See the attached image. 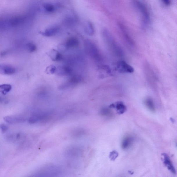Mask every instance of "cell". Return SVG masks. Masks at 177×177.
<instances>
[{"label": "cell", "mask_w": 177, "mask_h": 177, "mask_svg": "<svg viewBox=\"0 0 177 177\" xmlns=\"http://www.w3.org/2000/svg\"><path fill=\"white\" fill-rule=\"evenodd\" d=\"M102 35L107 48L113 55L118 58L123 57V51L110 32L106 29H103L102 32Z\"/></svg>", "instance_id": "6da1fadb"}, {"label": "cell", "mask_w": 177, "mask_h": 177, "mask_svg": "<svg viewBox=\"0 0 177 177\" xmlns=\"http://www.w3.org/2000/svg\"><path fill=\"white\" fill-rule=\"evenodd\" d=\"M85 45L86 51L89 56L95 61H101L102 56L95 44L90 40H87L85 42Z\"/></svg>", "instance_id": "7a4b0ae2"}, {"label": "cell", "mask_w": 177, "mask_h": 177, "mask_svg": "<svg viewBox=\"0 0 177 177\" xmlns=\"http://www.w3.org/2000/svg\"><path fill=\"white\" fill-rule=\"evenodd\" d=\"M132 2L135 8L141 15L143 21L146 23H148L150 17L148 10L145 5L140 0H132Z\"/></svg>", "instance_id": "3957f363"}, {"label": "cell", "mask_w": 177, "mask_h": 177, "mask_svg": "<svg viewBox=\"0 0 177 177\" xmlns=\"http://www.w3.org/2000/svg\"><path fill=\"white\" fill-rule=\"evenodd\" d=\"M117 67L118 71L121 73H132L134 71L133 67L124 61L117 62Z\"/></svg>", "instance_id": "277c9868"}, {"label": "cell", "mask_w": 177, "mask_h": 177, "mask_svg": "<svg viewBox=\"0 0 177 177\" xmlns=\"http://www.w3.org/2000/svg\"><path fill=\"white\" fill-rule=\"evenodd\" d=\"M162 156H163L164 163L167 169L173 174H176V169L169 156L165 153H163Z\"/></svg>", "instance_id": "5b68a950"}, {"label": "cell", "mask_w": 177, "mask_h": 177, "mask_svg": "<svg viewBox=\"0 0 177 177\" xmlns=\"http://www.w3.org/2000/svg\"><path fill=\"white\" fill-rule=\"evenodd\" d=\"M1 74L5 75H11L16 72L15 69L10 65L3 64L0 66Z\"/></svg>", "instance_id": "8992f818"}, {"label": "cell", "mask_w": 177, "mask_h": 177, "mask_svg": "<svg viewBox=\"0 0 177 177\" xmlns=\"http://www.w3.org/2000/svg\"><path fill=\"white\" fill-rule=\"evenodd\" d=\"M60 28L58 26H53L47 28L44 31L42 32L41 34L43 35L50 37L56 35L59 32Z\"/></svg>", "instance_id": "52a82bcc"}, {"label": "cell", "mask_w": 177, "mask_h": 177, "mask_svg": "<svg viewBox=\"0 0 177 177\" xmlns=\"http://www.w3.org/2000/svg\"><path fill=\"white\" fill-rule=\"evenodd\" d=\"M79 42L77 38L72 37L69 38L67 40L65 46L67 49H75L79 46Z\"/></svg>", "instance_id": "ba28073f"}, {"label": "cell", "mask_w": 177, "mask_h": 177, "mask_svg": "<svg viewBox=\"0 0 177 177\" xmlns=\"http://www.w3.org/2000/svg\"><path fill=\"white\" fill-rule=\"evenodd\" d=\"M120 28L121 29L122 34L124 39L126 43L128 44L129 46L130 47H133L134 45V41L132 38L130 37V35L128 34V32L126 30L125 27L122 25H121L120 26Z\"/></svg>", "instance_id": "9c48e42d"}, {"label": "cell", "mask_w": 177, "mask_h": 177, "mask_svg": "<svg viewBox=\"0 0 177 177\" xmlns=\"http://www.w3.org/2000/svg\"><path fill=\"white\" fill-rule=\"evenodd\" d=\"M85 33L88 35H93L94 33L95 30L92 23L90 22H87L85 27Z\"/></svg>", "instance_id": "30bf717a"}, {"label": "cell", "mask_w": 177, "mask_h": 177, "mask_svg": "<svg viewBox=\"0 0 177 177\" xmlns=\"http://www.w3.org/2000/svg\"><path fill=\"white\" fill-rule=\"evenodd\" d=\"M71 72V69L67 67L63 66L57 68V70L56 73H57L58 74L61 76L67 75L69 74Z\"/></svg>", "instance_id": "8fae6325"}, {"label": "cell", "mask_w": 177, "mask_h": 177, "mask_svg": "<svg viewBox=\"0 0 177 177\" xmlns=\"http://www.w3.org/2000/svg\"><path fill=\"white\" fill-rule=\"evenodd\" d=\"M5 121L7 123L13 124L19 123L25 121L24 119L22 118L13 117L7 116L4 118Z\"/></svg>", "instance_id": "7c38bea8"}, {"label": "cell", "mask_w": 177, "mask_h": 177, "mask_svg": "<svg viewBox=\"0 0 177 177\" xmlns=\"http://www.w3.org/2000/svg\"><path fill=\"white\" fill-rule=\"evenodd\" d=\"M146 106L149 110L152 112H155V107L153 100L150 98L146 99L144 101Z\"/></svg>", "instance_id": "4fadbf2b"}, {"label": "cell", "mask_w": 177, "mask_h": 177, "mask_svg": "<svg viewBox=\"0 0 177 177\" xmlns=\"http://www.w3.org/2000/svg\"><path fill=\"white\" fill-rule=\"evenodd\" d=\"M133 139L130 136H127L124 139L121 144L122 148L124 149H128L131 145Z\"/></svg>", "instance_id": "5bb4252c"}, {"label": "cell", "mask_w": 177, "mask_h": 177, "mask_svg": "<svg viewBox=\"0 0 177 177\" xmlns=\"http://www.w3.org/2000/svg\"><path fill=\"white\" fill-rule=\"evenodd\" d=\"M50 56L53 60L58 61L62 59V55L57 50L53 49L50 53Z\"/></svg>", "instance_id": "9a60e30c"}, {"label": "cell", "mask_w": 177, "mask_h": 177, "mask_svg": "<svg viewBox=\"0 0 177 177\" xmlns=\"http://www.w3.org/2000/svg\"><path fill=\"white\" fill-rule=\"evenodd\" d=\"M12 86L10 85H1L0 86V92L3 94H6L11 90Z\"/></svg>", "instance_id": "2e32d148"}, {"label": "cell", "mask_w": 177, "mask_h": 177, "mask_svg": "<svg viewBox=\"0 0 177 177\" xmlns=\"http://www.w3.org/2000/svg\"><path fill=\"white\" fill-rule=\"evenodd\" d=\"M43 8L48 12H52L55 10V7L51 3H46L43 5Z\"/></svg>", "instance_id": "e0dca14e"}, {"label": "cell", "mask_w": 177, "mask_h": 177, "mask_svg": "<svg viewBox=\"0 0 177 177\" xmlns=\"http://www.w3.org/2000/svg\"><path fill=\"white\" fill-rule=\"evenodd\" d=\"M26 49L29 52H33L36 50V47L34 43L30 42L27 44Z\"/></svg>", "instance_id": "ac0fdd59"}, {"label": "cell", "mask_w": 177, "mask_h": 177, "mask_svg": "<svg viewBox=\"0 0 177 177\" xmlns=\"http://www.w3.org/2000/svg\"><path fill=\"white\" fill-rule=\"evenodd\" d=\"M57 68L54 65H50L47 67L46 72L47 74H53L56 72Z\"/></svg>", "instance_id": "d6986e66"}, {"label": "cell", "mask_w": 177, "mask_h": 177, "mask_svg": "<svg viewBox=\"0 0 177 177\" xmlns=\"http://www.w3.org/2000/svg\"><path fill=\"white\" fill-rule=\"evenodd\" d=\"M42 116H35L32 117L29 119L28 121L31 124H34L38 122L42 119Z\"/></svg>", "instance_id": "ffe728a7"}, {"label": "cell", "mask_w": 177, "mask_h": 177, "mask_svg": "<svg viewBox=\"0 0 177 177\" xmlns=\"http://www.w3.org/2000/svg\"><path fill=\"white\" fill-rule=\"evenodd\" d=\"M117 108L120 111H123L125 110V106L123 103H118L116 105Z\"/></svg>", "instance_id": "44dd1931"}, {"label": "cell", "mask_w": 177, "mask_h": 177, "mask_svg": "<svg viewBox=\"0 0 177 177\" xmlns=\"http://www.w3.org/2000/svg\"><path fill=\"white\" fill-rule=\"evenodd\" d=\"M162 2L166 6H169L171 4V0H161Z\"/></svg>", "instance_id": "7402d4cb"}, {"label": "cell", "mask_w": 177, "mask_h": 177, "mask_svg": "<svg viewBox=\"0 0 177 177\" xmlns=\"http://www.w3.org/2000/svg\"><path fill=\"white\" fill-rule=\"evenodd\" d=\"M1 131L3 132H5V131H7V129H8V127H7L4 124L1 125Z\"/></svg>", "instance_id": "603a6c76"}, {"label": "cell", "mask_w": 177, "mask_h": 177, "mask_svg": "<svg viewBox=\"0 0 177 177\" xmlns=\"http://www.w3.org/2000/svg\"></svg>", "instance_id": "cb8c5ba5"}]
</instances>
